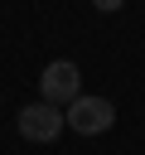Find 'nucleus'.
Segmentation results:
<instances>
[{
	"label": "nucleus",
	"mask_w": 145,
	"mask_h": 155,
	"mask_svg": "<svg viewBox=\"0 0 145 155\" xmlns=\"http://www.w3.org/2000/svg\"><path fill=\"white\" fill-rule=\"evenodd\" d=\"M92 5H97V10H102V15H111V10H121V5H126V0H92Z\"/></svg>",
	"instance_id": "nucleus-4"
},
{
	"label": "nucleus",
	"mask_w": 145,
	"mask_h": 155,
	"mask_svg": "<svg viewBox=\"0 0 145 155\" xmlns=\"http://www.w3.org/2000/svg\"><path fill=\"white\" fill-rule=\"evenodd\" d=\"M77 97H82V73H77V63H72V58H53V63L39 73V102L68 111Z\"/></svg>",
	"instance_id": "nucleus-1"
},
{
	"label": "nucleus",
	"mask_w": 145,
	"mask_h": 155,
	"mask_svg": "<svg viewBox=\"0 0 145 155\" xmlns=\"http://www.w3.org/2000/svg\"><path fill=\"white\" fill-rule=\"evenodd\" d=\"M19 136L24 140H34V145H48V140H58L63 136V126H68V116H63V107H48V102H29L24 111H19Z\"/></svg>",
	"instance_id": "nucleus-2"
},
{
	"label": "nucleus",
	"mask_w": 145,
	"mask_h": 155,
	"mask_svg": "<svg viewBox=\"0 0 145 155\" xmlns=\"http://www.w3.org/2000/svg\"><path fill=\"white\" fill-rule=\"evenodd\" d=\"M68 131H77V136H102V131H111V121H116V107L106 102V97H77L68 111Z\"/></svg>",
	"instance_id": "nucleus-3"
}]
</instances>
